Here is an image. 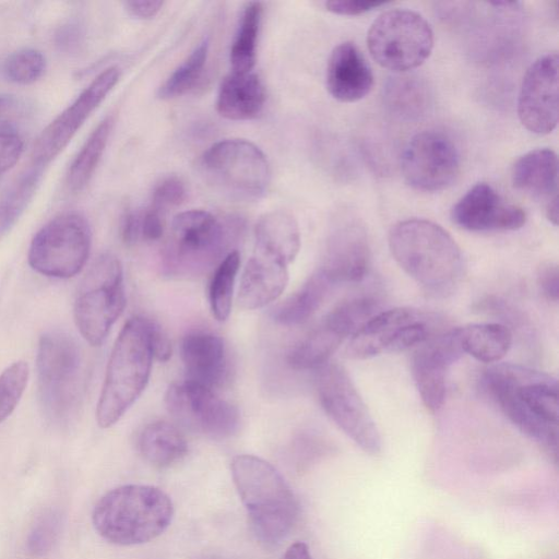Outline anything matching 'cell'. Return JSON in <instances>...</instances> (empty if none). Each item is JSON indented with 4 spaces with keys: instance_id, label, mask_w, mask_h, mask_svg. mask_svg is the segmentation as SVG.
Wrapping results in <instances>:
<instances>
[{
    "instance_id": "12",
    "label": "cell",
    "mask_w": 559,
    "mask_h": 559,
    "mask_svg": "<svg viewBox=\"0 0 559 559\" xmlns=\"http://www.w3.org/2000/svg\"><path fill=\"white\" fill-rule=\"evenodd\" d=\"M316 388L323 411L334 424L366 453L379 454L380 431L346 369L328 362L318 369Z\"/></svg>"
},
{
    "instance_id": "41",
    "label": "cell",
    "mask_w": 559,
    "mask_h": 559,
    "mask_svg": "<svg viewBox=\"0 0 559 559\" xmlns=\"http://www.w3.org/2000/svg\"><path fill=\"white\" fill-rule=\"evenodd\" d=\"M186 198L187 189L183 181L176 176H168L155 185L151 206L163 212L168 207L180 205Z\"/></svg>"
},
{
    "instance_id": "43",
    "label": "cell",
    "mask_w": 559,
    "mask_h": 559,
    "mask_svg": "<svg viewBox=\"0 0 559 559\" xmlns=\"http://www.w3.org/2000/svg\"><path fill=\"white\" fill-rule=\"evenodd\" d=\"M147 340L153 357L166 361L171 356V344L163 328L155 321L144 318Z\"/></svg>"
},
{
    "instance_id": "45",
    "label": "cell",
    "mask_w": 559,
    "mask_h": 559,
    "mask_svg": "<svg viewBox=\"0 0 559 559\" xmlns=\"http://www.w3.org/2000/svg\"><path fill=\"white\" fill-rule=\"evenodd\" d=\"M385 4L384 1L367 0H330L324 3L328 11L347 16L361 15Z\"/></svg>"
},
{
    "instance_id": "33",
    "label": "cell",
    "mask_w": 559,
    "mask_h": 559,
    "mask_svg": "<svg viewBox=\"0 0 559 559\" xmlns=\"http://www.w3.org/2000/svg\"><path fill=\"white\" fill-rule=\"evenodd\" d=\"M262 19L261 2H248L242 11L229 60L231 72H251L257 60V41Z\"/></svg>"
},
{
    "instance_id": "14",
    "label": "cell",
    "mask_w": 559,
    "mask_h": 559,
    "mask_svg": "<svg viewBox=\"0 0 559 559\" xmlns=\"http://www.w3.org/2000/svg\"><path fill=\"white\" fill-rule=\"evenodd\" d=\"M430 337L429 319L413 308L378 311L352 336L346 356L369 359L383 353H400L417 347Z\"/></svg>"
},
{
    "instance_id": "29",
    "label": "cell",
    "mask_w": 559,
    "mask_h": 559,
    "mask_svg": "<svg viewBox=\"0 0 559 559\" xmlns=\"http://www.w3.org/2000/svg\"><path fill=\"white\" fill-rule=\"evenodd\" d=\"M138 450L142 457L156 467H169L188 452V443L173 424L156 420L146 425L138 437Z\"/></svg>"
},
{
    "instance_id": "15",
    "label": "cell",
    "mask_w": 559,
    "mask_h": 559,
    "mask_svg": "<svg viewBox=\"0 0 559 559\" xmlns=\"http://www.w3.org/2000/svg\"><path fill=\"white\" fill-rule=\"evenodd\" d=\"M165 404L183 427L212 439L229 438L240 425L239 412L233 404L188 379L169 385Z\"/></svg>"
},
{
    "instance_id": "37",
    "label": "cell",
    "mask_w": 559,
    "mask_h": 559,
    "mask_svg": "<svg viewBox=\"0 0 559 559\" xmlns=\"http://www.w3.org/2000/svg\"><path fill=\"white\" fill-rule=\"evenodd\" d=\"M3 74L13 83L31 84L45 72V56L37 49H19L7 57L3 62Z\"/></svg>"
},
{
    "instance_id": "36",
    "label": "cell",
    "mask_w": 559,
    "mask_h": 559,
    "mask_svg": "<svg viewBox=\"0 0 559 559\" xmlns=\"http://www.w3.org/2000/svg\"><path fill=\"white\" fill-rule=\"evenodd\" d=\"M209 46V40L204 39L173 71L158 87L157 96L160 99H171L181 96L195 86L206 64Z\"/></svg>"
},
{
    "instance_id": "7",
    "label": "cell",
    "mask_w": 559,
    "mask_h": 559,
    "mask_svg": "<svg viewBox=\"0 0 559 559\" xmlns=\"http://www.w3.org/2000/svg\"><path fill=\"white\" fill-rule=\"evenodd\" d=\"M39 397L44 412L55 421H66L79 404L82 391V356L70 335L44 333L36 356Z\"/></svg>"
},
{
    "instance_id": "21",
    "label": "cell",
    "mask_w": 559,
    "mask_h": 559,
    "mask_svg": "<svg viewBox=\"0 0 559 559\" xmlns=\"http://www.w3.org/2000/svg\"><path fill=\"white\" fill-rule=\"evenodd\" d=\"M371 250L365 227L357 221L343 223L332 234L319 267L333 285L357 283L369 271Z\"/></svg>"
},
{
    "instance_id": "24",
    "label": "cell",
    "mask_w": 559,
    "mask_h": 559,
    "mask_svg": "<svg viewBox=\"0 0 559 559\" xmlns=\"http://www.w3.org/2000/svg\"><path fill=\"white\" fill-rule=\"evenodd\" d=\"M373 74L359 48L353 41L337 45L326 66V88L342 103H354L369 94Z\"/></svg>"
},
{
    "instance_id": "40",
    "label": "cell",
    "mask_w": 559,
    "mask_h": 559,
    "mask_svg": "<svg viewBox=\"0 0 559 559\" xmlns=\"http://www.w3.org/2000/svg\"><path fill=\"white\" fill-rule=\"evenodd\" d=\"M32 106L22 97L12 94L0 95V132L13 131L31 119Z\"/></svg>"
},
{
    "instance_id": "19",
    "label": "cell",
    "mask_w": 559,
    "mask_h": 559,
    "mask_svg": "<svg viewBox=\"0 0 559 559\" xmlns=\"http://www.w3.org/2000/svg\"><path fill=\"white\" fill-rule=\"evenodd\" d=\"M462 355L455 329L429 337L416 347L412 356V374L424 405L431 413L442 407L449 368Z\"/></svg>"
},
{
    "instance_id": "18",
    "label": "cell",
    "mask_w": 559,
    "mask_h": 559,
    "mask_svg": "<svg viewBox=\"0 0 559 559\" xmlns=\"http://www.w3.org/2000/svg\"><path fill=\"white\" fill-rule=\"evenodd\" d=\"M558 53L539 57L527 69L518 99L522 124L536 134L551 132L558 122Z\"/></svg>"
},
{
    "instance_id": "47",
    "label": "cell",
    "mask_w": 559,
    "mask_h": 559,
    "mask_svg": "<svg viewBox=\"0 0 559 559\" xmlns=\"http://www.w3.org/2000/svg\"><path fill=\"white\" fill-rule=\"evenodd\" d=\"M163 234V212L150 205L141 212V240L156 241L162 238Z\"/></svg>"
},
{
    "instance_id": "25",
    "label": "cell",
    "mask_w": 559,
    "mask_h": 559,
    "mask_svg": "<svg viewBox=\"0 0 559 559\" xmlns=\"http://www.w3.org/2000/svg\"><path fill=\"white\" fill-rule=\"evenodd\" d=\"M287 283V265L254 252L240 278L238 306L246 310L262 308L276 300Z\"/></svg>"
},
{
    "instance_id": "28",
    "label": "cell",
    "mask_w": 559,
    "mask_h": 559,
    "mask_svg": "<svg viewBox=\"0 0 559 559\" xmlns=\"http://www.w3.org/2000/svg\"><path fill=\"white\" fill-rule=\"evenodd\" d=\"M333 286L318 269L295 293L274 308L272 318L286 326L306 322L319 310Z\"/></svg>"
},
{
    "instance_id": "31",
    "label": "cell",
    "mask_w": 559,
    "mask_h": 559,
    "mask_svg": "<svg viewBox=\"0 0 559 559\" xmlns=\"http://www.w3.org/2000/svg\"><path fill=\"white\" fill-rule=\"evenodd\" d=\"M383 102L394 116L414 120L425 115L430 105L426 82L414 74L391 76L383 87Z\"/></svg>"
},
{
    "instance_id": "23",
    "label": "cell",
    "mask_w": 559,
    "mask_h": 559,
    "mask_svg": "<svg viewBox=\"0 0 559 559\" xmlns=\"http://www.w3.org/2000/svg\"><path fill=\"white\" fill-rule=\"evenodd\" d=\"M180 355L186 379L212 390L228 380V356L221 336L204 330L190 331L181 340Z\"/></svg>"
},
{
    "instance_id": "5",
    "label": "cell",
    "mask_w": 559,
    "mask_h": 559,
    "mask_svg": "<svg viewBox=\"0 0 559 559\" xmlns=\"http://www.w3.org/2000/svg\"><path fill=\"white\" fill-rule=\"evenodd\" d=\"M153 354L144 317L130 318L116 338L96 407L99 427L115 425L144 391Z\"/></svg>"
},
{
    "instance_id": "49",
    "label": "cell",
    "mask_w": 559,
    "mask_h": 559,
    "mask_svg": "<svg viewBox=\"0 0 559 559\" xmlns=\"http://www.w3.org/2000/svg\"><path fill=\"white\" fill-rule=\"evenodd\" d=\"M123 4H124L127 12L131 16L141 19V20H148V19L154 17L160 11L162 7L164 5V2L156 1V0H151V1L141 0V1H126Z\"/></svg>"
},
{
    "instance_id": "35",
    "label": "cell",
    "mask_w": 559,
    "mask_h": 559,
    "mask_svg": "<svg viewBox=\"0 0 559 559\" xmlns=\"http://www.w3.org/2000/svg\"><path fill=\"white\" fill-rule=\"evenodd\" d=\"M239 266L240 254L233 250L214 269L209 286V300L212 313L219 322L225 321L230 314Z\"/></svg>"
},
{
    "instance_id": "50",
    "label": "cell",
    "mask_w": 559,
    "mask_h": 559,
    "mask_svg": "<svg viewBox=\"0 0 559 559\" xmlns=\"http://www.w3.org/2000/svg\"><path fill=\"white\" fill-rule=\"evenodd\" d=\"M283 559H311V555L305 543L297 542L287 548Z\"/></svg>"
},
{
    "instance_id": "11",
    "label": "cell",
    "mask_w": 559,
    "mask_h": 559,
    "mask_svg": "<svg viewBox=\"0 0 559 559\" xmlns=\"http://www.w3.org/2000/svg\"><path fill=\"white\" fill-rule=\"evenodd\" d=\"M92 234L79 213H62L45 224L33 237L28 263L36 272L69 278L84 267L91 250Z\"/></svg>"
},
{
    "instance_id": "17",
    "label": "cell",
    "mask_w": 559,
    "mask_h": 559,
    "mask_svg": "<svg viewBox=\"0 0 559 559\" xmlns=\"http://www.w3.org/2000/svg\"><path fill=\"white\" fill-rule=\"evenodd\" d=\"M120 78L117 67L102 71L38 136L34 150V164L45 166L71 141L91 114L111 92Z\"/></svg>"
},
{
    "instance_id": "46",
    "label": "cell",
    "mask_w": 559,
    "mask_h": 559,
    "mask_svg": "<svg viewBox=\"0 0 559 559\" xmlns=\"http://www.w3.org/2000/svg\"><path fill=\"white\" fill-rule=\"evenodd\" d=\"M537 284L543 295L550 301L559 298V269L555 262L543 263L537 272Z\"/></svg>"
},
{
    "instance_id": "39",
    "label": "cell",
    "mask_w": 559,
    "mask_h": 559,
    "mask_svg": "<svg viewBox=\"0 0 559 559\" xmlns=\"http://www.w3.org/2000/svg\"><path fill=\"white\" fill-rule=\"evenodd\" d=\"M61 527V515L56 510L45 512L33 525L26 542L28 551L44 556L52 548Z\"/></svg>"
},
{
    "instance_id": "16",
    "label": "cell",
    "mask_w": 559,
    "mask_h": 559,
    "mask_svg": "<svg viewBox=\"0 0 559 559\" xmlns=\"http://www.w3.org/2000/svg\"><path fill=\"white\" fill-rule=\"evenodd\" d=\"M401 168L413 188L425 192L441 191L455 182L460 174V155L447 134L424 131L405 146Z\"/></svg>"
},
{
    "instance_id": "2",
    "label": "cell",
    "mask_w": 559,
    "mask_h": 559,
    "mask_svg": "<svg viewBox=\"0 0 559 559\" xmlns=\"http://www.w3.org/2000/svg\"><path fill=\"white\" fill-rule=\"evenodd\" d=\"M389 248L400 267L425 290L445 296L464 274V258L452 236L440 225L421 218L395 224Z\"/></svg>"
},
{
    "instance_id": "3",
    "label": "cell",
    "mask_w": 559,
    "mask_h": 559,
    "mask_svg": "<svg viewBox=\"0 0 559 559\" xmlns=\"http://www.w3.org/2000/svg\"><path fill=\"white\" fill-rule=\"evenodd\" d=\"M230 468L255 536L267 546L281 543L299 511L288 484L273 465L255 455L235 456Z\"/></svg>"
},
{
    "instance_id": "1",
    "label": "cell",
    "mask_w": 559,
    "mask_h": 559,
    "mask_svg": "<svg viewBox=\"0 0 559 559\" xmlns=\"http://www.w3.org/2000/svg\"><path fill=\"white\" fill-rule=\"evenodd\" d=\"M481 383L506 417L524 435L555 455L558 441V383L543 371L496 362Z\"/></svg>"
},
{
    "instance_id": "34",
    "label": "cell",
    "mask_w": 559,
    "mask_h": 559,
    "mask_svg": "<svg viewBox=\"0 0 559 559\" xmlns=\"http://www.w3.org/2000/svg\"><path fill=\"white\" fill-rule=\"evenodd\" d=\"M43 166L34 164L0 195V239L10 231L31 203L41 178Z\"/></svg>"
},
{
    "instance_id": "22",
    "label": "cell",
    "mask_w": 559,
    "mask_h": 559,
    "mask_svg": "<svg viewBox=\"0 0 559 559\" xmlns=\"http://www.w3.org/2000/svg\"><path fill=\"white\" fill-rule=\"evenodd\" d=\"M513 187L545 204V214L558 224V158L550 148H536L515 160L511 168Z\"/></svg>"
},
{
    "instance_id": "9",
    "label": "cell",
    "mask_w": 559,
    "mask_h": 559,
    "mask_svg": "<svg viewBox=\"0 0 559 559\" xmlns=\"http://www.w3.org/2000/svg\"><path fill=\"white\" fill-rule=\"evenodd\" d=\"M205 180L223 193L240 200H257L271 183V168L262 150L243 139H225L201 156Z\"/></svg>"
},
{
    "instance_id": "38",
    "label": "cell",
    "mask_w": 559,
    "mask_h": 559,
    "mask_svg": "<svg viewBox=\"0 0 559 559\" xmlns=\"http://www.w3.org/2000/svg\"><path fill=\"white\" fill-rule=\"evenodd\" d=\"M28 374V365L24 360L11 364L0 373V423L4 421L19 404Z\"/></svg>"
},
{
    "instance_id": "6",
    "label": "cell",
    "mask_w": 559,
    "mask_h": 559,
    "mask_svg": "<svg viewBox=\"0 0 559 559\" xmlns=\"http://www.w3.org/2000/svg\"><path fill=\"white\" fill-rule=\"evenodd\" d=\"M236 228L205 210H189L171 222L170 238L162 258L163 273L170 277L201 276L233 250Z\"/></svg>"
},
{
    "instance_id": "44",
    "label": "cell",
    "mask_w": 559,
    "mask_h": 559,
    "mask_svg": "<svg viewBox=\"0 0 559 559\" xmlns=\"http://www.w3.org/2000/svg\"><path fill=\"white\" fill-rule=\"evenodd\" d=\"M23 152V142L15 133L0 132V176L12 168Z\"/></svg>"
},
{
    "instance_id": "27",
    "label": "cell",
    "mask_w": 559,
    "mask_h": 559,
    "mask_svg": "<svg viewBox=\"0 0 559 559\" xmlns=\"http://www.w3.org/2000/svg\"><path fill=\"white\" fill-rule=\"evenodd\" d=\"M265 104V90L253 72H230L221 82L217 98V112L229 120L245 121L257 118Z\"/></svg>"
},
{
    "instance_id": "10",
    "label": "cell",
    "mask_w": 559,
    "mask_h": 559,
    "mask_svg": "<svg viewBox=\"0 0 559 559\" xmlns=\"http://www.w3.org/2000/svg\"><path fill=\"white\" fill-rule=\"evenodd\" d=\"M433 41L429 23L420 14L403 9L380 14L367 35L373 60L397 73L423 64L432 51Z\"/></svg>"
},
{
    "instance_id": "42",
    "label": "cell",
    "mask_w": 559,
    "mask_h": 559,
    "mask_svg": "<svg viewBox=\"0 0 559 559\" xmlns=\"http://www.w3.org/2000/svg\"><path fill=\"white\" fill-rule=\"evenodd\" d=\"M83 39V26L75 20L63 23L55 34L56 46L66 53L76 52L82 46Z\"/></svg>"
},
{
    "instance_id": "13",
    "label": "cell",
    "mask_w": 559,
    "mask_h": 559,
    "mask_svg": "<svg viewBox=\"0 0 559 559\" xmlns=\"http://www.w3.org/2000/svg\"><path fill=\"white\" fill-rule=\"evenodd\" d=\"M377 310L378 300L369 295L342 301L289 348L287 365L295 370L320 369Z\"/></svg>"
},
{
    "instance_id": "30",
    "label": "cell",
    "mask_w": 559,
    "mask_h": 559,
    "mask_svg": "<svg viewBox=\"0 0 559 559\" xmlns=\"http://www.w3.org/2000/svg\"><path fill=\"white\" fill-rule=\"evenodd\" d=\"M455 331L463 354L481 362L500 361L512 345V333L501 323H473L456 328Z\"/></svg>"
},
{
    "instance_id": "4",
    "label": "cell",
    "mask_w": 559,
    "mask_h": 559,
    "mask_svg": "<svg viewBox=\"0 0 559 559\" xmlns=\"http://www.w3.org/2000/svg\"><path fill=\"white\" fill-rule=\"evenodd\" d=\"M173 516L171 499L162 489L150 485H123L98 500L92 521L104 539L130 546L159 536Z\"/></svg>"
},
{
    "instance_id": "48",
    "label": "cell",
    "mask_w": 559,
    "mask_h": 559,
    "mask_svg": "<svg viewBox=\"0 0 559 559\" xmlns=\"http://www.w3.org/2000/svg\"><path fill=\"white\" fill-rule=\"evenodd\" d=\"M120 236L128 246H133L141 241L140 211L131 209L124 212L120 224Z\"/></svg>"
},
{
    "instance_id": "8",
    "label": "cell",
    "mask_w": 559,
    "mask_h": 559,
    "mask_svg": "<svg viewBox=\"0 0 559 559\" xmlns=\"http://www.w3.org/2000/svg\"><path fill=\"white\" fill-rule=\"evenodd\" d=\"M126 306L123 270L111 253L100 254L79 287L73 314L81 335L99 346Z\"/></svg>"
},
{
    "instance_id": "20",
    "label": "cell",
    "mask_w": 559,
    "mask_h": 559,
    "mask_svg": "<svg viewBox=\"0 0 559 559\" xmlns=\"http://www.w3.org/2000/svg\"><path fill=\"white\" fill-rule=\"evenodd\" d=\"M452 222L474 233L511 231L526 222L522 207L508 202L490 185L473 186L452 207Z\"/></svg>"
},
{
    "instance_id": "32",
    "label": "cell",
    "mask_w": 559,
    "mask_h": 559,
    "mask_svg": "<svg viewBox=\"0 0 559 559\" xmlns=\"http://www.w3.org/2000/svg\"><path fill=\"white\" fill-rule=\"evenodd\" d=\"M112 124V117L104 118L74 157L67 174V183L71 190L80 191L91 180L106 150Z\"/></svg>"
},
{
    "instance_id": "26",
    "label": "cell",
    "mask_w": 559,
    "mask_h": 559,
    "mask_svg": "<svg viewBox=\"0 0 559 559\" xmlns=\"http://www.w3.org/2000/svg\"><path fill=\"white\" fill-rule=\"evenodd\" d=\"M254 252L285 265L292 263L300 249V230L295 217L286 211L264 213L254 226Z\"/></svg>"
}]
</instances>
